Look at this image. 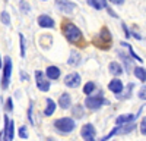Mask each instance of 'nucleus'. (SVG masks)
Listing matches in <instances>:
<instances>
[{
  "instance_id": "f257e3e1",
  "label": "nucleus",
  "mask_w": 146,
  "mask_h": 141,
  "mask_svg": "<svg viewBox=\"0 0 146 141\" xmlns=\"http://www.w3.org/2000/svg\"><path fill=\"white\" fill-rule=\"evenodd\" d=\"M63 31H64L66 38H67L70 43H76L78 40H80V38H82V32H80V30H79L76 25H73L72 22L64 23Z\"/></svg>"
},
{
  "instance_id": "f03ea898",
  "label": "nucleus",
  "mask_w": 146,
  "mask_h": 141,
  "mask_svg": "<svg viewBox=\"0 0 146 141\" xmlns=\"http://www.w3.org/2000/svg\"><path fill=\"white\" fill-rule=\"evenodd\" d=\"M54 126L62 134H69L75 129V121L70 119V117H60L54 122Z\"/></svg>"
},
{
  "instance_id": "7ed1b4c3",
  "label": "nucleus",
  "mask_w": 146,
  "mask_h": 141,
  "mask_svg": "<svg viewBox=\"0 0 146 141\" xmlns=\"http://www.w3.org/2000/svg\"><path fill=\"white\" fill-rule=\"evenodd\" d=\"M104 96L102 94H100V96H96V97H86V100H85V106H86L88 109L91 110H96V109H100L102 104H107L108 101L105 99H102Z\"/></svg>"
},
{
  "instance_id": "20e7f679",
  "label": "nucleus",
  "mask_w": 146,
  "mask_h": 141,
  "mask_svg": "<svg viewBox=\"0 0 146 141\" xmlns=\"http://www.w3.org/2000/svg\"><path fill=\"white\" fill-rule=\"evenodd\" d=\"M10 75H12V59L6 57L5 59V65H3V78H2V88L6 90L10 81Z\"/></svg>"
},
{
  "instance_id": "39448f33",
  "label": "nucleus",
  "mask_w": 146,
  "mask_h": 141,
  "mask_svg": "<svg viewBox=\"0 0 146 141\" xmlns=\"http://www.w3.org/2000/svg\"><path fill=\"white\" fill-rule=\"evenodd\" d=\"M80 135L85 141H95V126L92 124H85L80 129Z\"/></svg>"
},
{
  "instance_id": "423d86ee",
  "label": "nucleus",
  "mask_w": 146,
  "mask_h": 141,
  "mask_svg": "<svg viewBox=\"0 0 146 141\" xmlns=\"http://www.w3.org/2000/svg\"><path fill=\"white\" fill-rule=\"evenodd\" d=\"M35 81H36V85L41 91H48L50 90V82L47 81V78H44V74L41 70H35Z\"/></svg>"
},
{
  "instance_id": "0eeeda50",
  "label": "nucleus",
  "mask_w": 146,
  "mask_h": 141,
  "mask_svg": "<svg viewBox=\"0 0 146 141\" xmlns=\"http://www.w3.org/2000/svg\"><path fill=\"white\" fill-rule=\"evenodd\" d=\"M3 141H12L13 140V121L9 119L7 116H5V129H3Z\"/></svg>"
},
{
  "instance_id": "6e6552de",
  "label": "nucleus",
  "mask_w": 146,
  "mask_h": 141,
  "mask_svg": "<svg viewBox=\"0 0 146 141\" xmlns=\"http://www.w3.org/2000/svg\"><path fill=\"white\" fill-rule=\"evenodd\" d=\"M64 84L67 85V87H70V88H75V87H78L79 84H80V77H79V74H69V75H66V78H64Z\"/></svg>"
},
{
  "instance_id": "1a4fd4ad",
  "label": "nucleus",
  "mask_w": 146,
  "mask_h": 141,
  "mask_svg": "<svg viewBox=\"0 0 146 141\" xmlns=\"http://www.w3.org/2000/svg\"><path fill=\"white\" fill-rule=\"evenodd\" d=\"M135 119H136V116H135V115L127 113V115H121V116H118L117 119H115V124H117V126H121V125H129V124H131Z\"/></svg>"
},
{
  "instance_id": "9d476101",
  "label": "nucleus",
  "mask_w": 146,
  "mask_h": 141,
  "mask_svg": "<svg viewBox=\"0 0 146 141\" xmlns=\"http://www.w3.org/2000/svg\"><path fill=\"white\" fill-rule=\"evenodd\" d=\"M38 25L42 28H53L54 27V19L48 15H41L38 18Z\"/></svg>"
},
{
  "instance_id": "9b49d317",
  "label": "nucleus",
  "mask_w": 146,
  "mask_h": 141,
  "mask_svg": "<svg viewBox=\"0 0 146 141\" xmlns=\"http://www.w3.org/2000/svg\"><path fill=\"white\" fill-rule=\"evenodd\" d=\"M108 88H110V91H113L114 94H120L121 91H123V82H121L120 79H113L108 84Z\"/></svg>"
},
{
  "instance_id": "f8f14e48",
  "label": "nucleus",
  "mask_w": 146,
  "mask_h": 141,
  "mask_svg": "<svg viewBox=\"0 0 146 141\" xmlns=\"http://www.w3.org/2000/svg\"><path fill=\"white\" fill-rule=\"evenodd\" d=\"M58 106H60L62 109H69L70 106H72V97L69 96L67 93L62 94V97L58 99Z\"/></svg>"
},
{
  "instance_id": "ddd939ff",
  "label": "nucleus",
  "mask_w": 146,
  "mask_h": 141,
  "mask_svg": "<svg viewBox=\"0 0 146 141\" xmlns=\"http://www.w3.org/2000/svg\"><path fill=\"white\" fill-rule=\"evenodd\" d=\"M45 75L50 79H57L60 77V69L57 66H48L47 70H45Z\"/></svg>"
},
{
  "instance_id": "4468645a",
  "label": "nucleus",
  "mask_w": 146,
  "mask_h": 141,
  "mask_svg": "<svg viewBox=\"0 0 146 141\" xmlns=\"http://www.w3.org/2000/svg\"><path fill=\"white\" fill-rule=\"evenodd\" d=\"M45 103H47V107H45V110H44V115H45V116H51V115L54 113V110H56V103H54L51 99H47Z\"/></svg>"
},
{
  "instance_id": "2eb2a0df",
  "label": "nucleus",
  "mask_w": 146,
  "mask_h": 141,
  "mask_svg": "<svg viewBox=\"0 0 146 141\" xmlns=\"http://www.w3.org/2000/svg\"><path fill=\"white\" fill-rule=\"evenodd\" d=\"M79 62H80V54H79L78 52L73 50V52L70 53V57H69V62H67V63H69L70 66H78Z\"/></svg>"
},
{
  "instance_id": "dca6fc26",
  "label": "nucleus",
  "mask_w": 146,
  "mask_h": 141,
  "mask_svg": "<svg viewBox=\"0 0 146 141\" xmlns=\"http://www.w3.org/2000/svg\"><path fill=\"white\" fill-rule=\"evenodd\" d=\"M110 72L113 75H121L123 74V68H121L117 62H111L110 63Z\"/></svg>"
},
{
  "instance_id": "f3484780",
  "label": "nucleus",
  "mask_w": 146,
  "mask_h": 141,
  "mask_svg": "<svg viewBox=\"0 0 146 141\" xmlns=\"http://www.w3.org/2000/svg\"><path fill=\"white\" fill-rule=\"evenodd\" d=\"M57 3V6L62 9V10H64V12H70L73 7H75V3H72V2H56Z\"/></svg>"
},
{
  "instance_id": "a211bd4d",
  "label": "nucleus",
  "mask_w": 146,
  "mask_h": 141,
  "mask_svg": "<svg viewBox=\"0 0 146 141\" xmlns=\"http://www.w3.org/2000/svg\"><path fill=\"white\" fill-rule=\"evenodd\" d=\"M135 75H136L137 79H140L142 82H145L146 81V69L145 68H136L135 69Z\"/></svg>"
},
{
  "instance_id": "6ab92c4d",
  "label": "nucleus",
  "mask_w": 146,
  "mask_h": 141,
  "mask_svg": "<svg viewBox=\"0 0 146 141\" xmlns=\"http://www.w3.org/2000/svg\"><path fill=\"white\" fill-rule=\"evenodd\" d=\"M89 6L95 7V9H104L107 6V2H100V0H89Z\"/></svg>"
},
{
  "instance_id": "aec40b11",
  "label": "nucleus",
  "mask_w": 146,
  "mask_h": 141,
  "mask_svg": "<svg viewBox=\"0 0 146 141\" xmlns=\"http://www.w3.org/2000/svg\"><path fill=\"white\" fill-rule=\"evenodd\" d=\"M94 90H95V84H94V82H88V84L83 87V93L85 94H91Z\"/></svg>"
},
{
  "instance_id": "412c9836",
  "label": "nucleus",
  "mask_w": 146,
  "mask_h": 141,
  "mask_svg": "<svg viewBox=\"0 0 146 141\" xmlns=\"http://www.w3.org/2000/svg\"><path fill=\"white\" fill-rule=\"evenodd\" d=\"M19 38H21V56L23 57V56H25V37L21 34Z\"/></svg>"
},
{
  "instance_id": "4be33fe9",
  "label": "nucleus",
  "mask_w": 146,
  "mask_h": 141,
  "mask_svg": "<svg viewBox=\"0 0 146 141\" xmlns=\"http://www.w3.org/2000/svg\"><path fill=\"white\" fill-rule=\"evenodd\" d=\"M19 137L21 138H28V129H27V126H21L19 128Z\"/></svg>"
},
{
  "instance_id": "5701e85b",
  "label": "nucleus",
  "mask_w": 146,
  "mask_h": 141,
  "mask_svg": "<svg viewBox=\"0 0 146 141\" xmlns=\"http://www.w3.org/2000/svg\"><path fill=\"white\" fill-rule=\"evenodd\" d=\"M73 115H75V116H79V117L83 115V110H82V106H80V104L75 106V109H73Z\"/></svg>"
},
{
  "instance_id": "b1692460",
  "label": "nucleus",
  "mask_w": 146,
  "mask_h": 141,
  "mask_svg": "<svg viewBox=\"0 0 146 141\" xmlns=\"http://www.w3.org/2000/svg\"><path fill=\"white\" fill-rule=\"evenodd\" d=\"M2 22L5 23V25H9L10 19H9V15H7V12H3V13H2Z\"/></svg>"
},
{
  "instance_id": "393cba45",
  "label": "nucleus",
  "mask_w": 146,
  "mask_h": 141,
  "mask_svg": "<svg viewBox=\"0 0 146 141\" xmlns=\"http://www.w3.org/2000/svg\"><path fill=\"white\" fill-rule=\"evenodd\" d=\"M140 132L143 135H146V117H143L142 122H140Z\"/></svg>"
},
{
  "instance_id": "a878e982",
  "label": "nucleus",
  "mask_w": 146,
  "mask_h": 141,
  "mask_svg": "<svg viewBox=\"0 0 146 141\" xmlns=\"http://www.w3.org/2000/svg\"><path fill=\"white\" fill-rule=\"evenodd\" d=\"M6 109H7L9 112H12V110H13V103H12V99H10V97L6 100Z\"/></svg>"
},
{
  "instance_id": "bb28decb",
  "label": "nucleus",
  "mask_w": 146,
  "mask_h": 141,
  "mask_svg": "<svg viewBox=\"0 0 146 141\" xmlns=\"http://www.w3.org/2000/svg\"><path fill=\"white\" fill-rule=\"evenodd\" d=\"M139 97H140L142 100H146V85L140 88V91H139Z\"/></svg>"
},
{
  "instance_id": "cd10ccee",
  "label": "nucleus",
  "mask_w": 146,
  "mask_h": 141,
  "mask_svg": "<svg viewBox=\"0 0 146 141\" xmlns=\"http://www.w3.org/2000/svg\"><path fill=\"white\" fill-rule=\"evenodd\" d=\"M28 115H29V122L34 124V119H32V103L29 104V113H28Z\"/></svg>"
},
{
  "instance_id": "c85d7f7f",
  "label": "nucleus",
  "mask_w": 146,
  "mask_h": 141,
  "mask_svg": "<svg viewBox=\"0 0 146 141\" xmlns=\"http://www.w3.org/2000/svg\"><path fill=\"white\" fill-rule=\"evenodd\" d=\"M123 30H124V32H126V37H129V30H127L126 25H123Z\"/></svg>"
}]
</instances>
